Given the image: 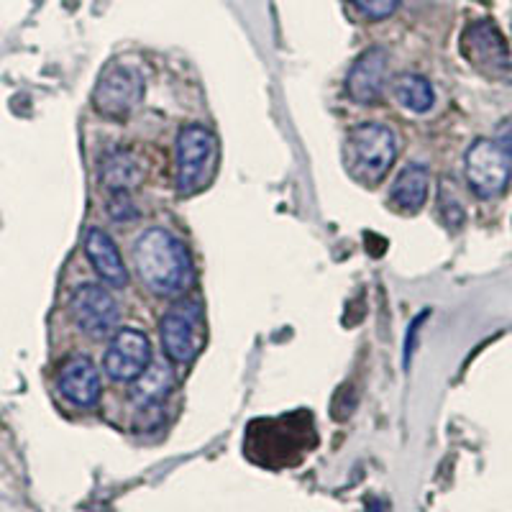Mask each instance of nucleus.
<instances>
[{
	"instance_id": "9b49d317",
	"label": "nucleus",
	"mask_w": 512,
	"mask_h": 512,
	"mask_svg": "<svg viewBox=\"0 0 512 512\" xmlns=\"http://www.w3.org/2000/svg\"><path fill=\"white\" fill-rule=\"evenodd\" d=\"M57 384L59 392L77 408H95L103 395L100 372L88 356H72L70 361H64Z\"/></svg>"
},
{
	"instance_id": "20e7f679",
	"label": "nucleus",
	"mask_w": 512,
	"mask_h": 512,
	"mask_svg": "<svg viewBox=\"0 0 512 512\" xmlns=\"http://www.w3.org/2000/svg\"><path fill=\"white\" fill-rule=\"evenodd\" d=\"M164 356L177 364H190L203 344V308L198 300H177L159 323Z\"/></svg>"
},
{
	"instance_id": "9d476101",
	"label": "nucleus",
	"mask_w": 512,
	"mask_h": 512,
	"mask_svg": "<svg viewBox=\"0 0 512 512\" xmlns=\"http://www.w3.org/2000/svg\"><path fill=\"white\" fill-rule=\"evenodd\" d=\"M387 75H390V54L382 47L367 49L351 64L349 77H346V93L361 105L377 103L387 85Z\"/></svg>"
},
{
	"instance_id": "7ed1b4c3",
	"label": "nucleus",
	"mask_w": 512,
	"mask_h": 512,
	"mask_svg": "<svg viewBox=\"0 0 512 512\" xmlns=\"http://www.w3.org/2000/svg\"><path fill=\"white\" fill-rule=\"evenodd\" d=\"M218 162V141L205 126H185L177 136V192L190 198L213 180Z\"/></svg>"
},
{
	"instance_id": "6ab92c4d",
	"label": "nucleus",
	"mask_w": 512,
	"mask_h": 512,
	"mask_svg": "<svg viewBox=\"0 0 512 512\" xmlns=\"http://www.w3.org/2000/svg\"><path fill=\"white\" fill-rule=\"evenodd\" d=\"M495 141L502 146V152L512 159V118L502 121L495 131Z\"/></svg>"
},
{
	"instance_id": "39448f33",
	"label": "nucleus",
	"mask_w": 512,
	"mask_h": 512,
	"mask_svg": "<svg viewBox=\"0 0 512 512\" xmlns=\"http://www.w3.org/2000/svg\"><path fill=\"white\" fill-rule=\"evenodd\" d=\"M144 100V75L128 64H111L98 77L93 90V108L103 118L126 121Z\"/></svg>"
},
{
	"instance_id": "f3484780",
	"label": "nucleus",
	"mask_w": 512,
	"mask_h": 512,
	"mask_svg": "<svg viewBox=\"0 0 512 512\" xmlns=\"http://www.w3.org/2000/svg\"><path fill=\"white\" fill-rule=\"evenodd\" d=\"M108 213H111V218L116 223L136 221V216H139V210H136L131 192H111V200H108Z\"/></svg>"
},
{
	"instance_id": "f03ea898",
	"label": "nucleus",
	"mask_w": 512,
	"mask_h": 512,
	"mask_svg": "<svg viewBox=\"0 0 512 512\" xmlns=\"http://www.w3.org/2000/svg\"><path fill=\"white\" fill-rule=\"evenodd\" d=\"M349 175L364 185H377L397 159V136L382 123H361L346 139Z\"/></svg>"
},
{
	"instance_id": "0eeeda50",
	"label": "nucleus",
	"mask_w": 512,
	"mask_h": 512,
	"mask_svg": "<svg viewBox=\"0 0 512 512\" xmlns=\"http://www.w3.org/2000/svg\"><path fill=\"white\" fill-rule=\"evenodd\" d=\"M70 313L82 333L93 338L111 336L118 328L121 310L113 295L100 285H80L70 297Z\"/></svg>"
},
{
	"instance_id": "f257e3e1",
	"label": "nucleus",
	"mask_w": 512,
	"mask_h": 512,
	"mask_svg": "<svg viewBox=\"0 0 512 512\" xmlns=\"http://www.w3.org/2000/svg\"><path fill=\"white\" fill-rule=\"evenodd\" d=\"M139 280L157 295H180L192 285V259L187 246L164 228H149L134 246Z\"/></svg>"
},
{
	"instance_id": "aec40b11",
	"label": "nucleus",
	"mask_w": 512,
	"mask_h": 512,
	"mask_svg": "<svg viewBox=\"0 0 512 512\" xmlns=\"http://www.w3.org/2000/svg\"><path fill=\"white\" fill-rule=\"evenodd\" d=\"M369 512H387V507H384L379 500H374V502H369Z\"/></svg>"
},
{
	"instance_id": "1a4fd4ad",
	"label": "nucleus",
	"mask_w": 512,
	"mask_h": 512,
	"mask_svg": "<svg viewBox=\"0 0 512 512\" xmlns=\"http://www.w3.org/2000/svg\"><path fill=\"white\" fill-rule=\"evenodd\" d=\"M461 54L474 64L477 70L489 72H502L510 64V49H507L505 36L500 34L492 21H477L461 36Z\"/></svg>"
},
{
	"instance_id": "4468645a",
	"label": "nucleus",
	"mask_w": 512,
	"mask_h": 512,
	"mask_svg": "<svg viewBox=\"0 0 512 512\" xmlns=\"http://www.w3.org/2000/svg\"><path fill=\"white\" fill-rule=\"evenodd\" d=\"M428 190H431V175H428V169L420 167V164H408V167L397 175L390 195L392 203H395L402 213H415V210L423 208L425 200H428Z\"/></svg>"
},
{
	"instance_id": "6e6552de",
	"label": "nucleus",
	"mask_w": 512,
	"mask_h": 512,
	"mask_svg": "<svg viewBox=\"0 0 512 512\" xmlns=\"http://www.w3.org/2000/svg\"><path fill=\"white\" fill-rule=\"evenodd\" d=\"M152 361L154 356L149 338L136 328H123L111 338V344L105 349L103 369L116 382H134L146 372Z\"/></svg>"
},
{
	"instance_id": "2eb2a0df",
	"label": "nucleus",
	"mask_w": 512,
	"mask_h": 512,
	"mask_svg": "<svg viewBox=\"0 0 512 512\" xmlns=\"http://www.w3.org/2000/svg\"><path fill=\"white\" fill-rule=\"evenodd\" d=\"M392 95L410 113H428L436 103V90H433L431 82L423 75H413V72H402L392 80Z\"/></svg>"
},
{
	"instance_id": "dca6fc26",
	"label": "nucleus",
	"mask_w": 512,
	"mask_h": 512,
	"mask_svg": "<svg viewBox=\"0 0 512 512\" xmlns=\"http://www.w3.org/2000/svg\"><path fill=\"white\" fill-rule=\"evenodd\" d=\"M100 180L111 192H131L141 185L144 172H141V164L136 162L134 154L116 152L100 167Z\"/></svg>"
},
{
	"instance_id": "ddd939ff",
	"label": "nucleus",
	"mask_w": 512,
	"mask_h": 512,
	"mask_svg": "<svg viewBox=\"0 0 512 512\" xmlns=\"http://www.w3.org/2000/svg\"><path fill=\"white\" fill-rule=\"evenodd\" d=\"M134 397L139 402L141 415L159 413L172 390V369L167 361L154 359L139 379H134Z\"/></svg>"
},
{
	"instance_id": "f8f14e48",
	"label": "nucleus",
	"mask_w": 512,
	"mask_h": 512,
	"mask_svg": "<svg viewBox=\"0 0 512 512\" xmlns=\"http://www.w3.org/2000/svg\"><path fill=\"white\" fill-rule=\"evenodd\" d=\"M85 254L90 264L98 272L100 280L108 287H126L128 285V269L123 264V256L113 239L100 228H90L85 233Z\"/></svg>"
},
{
	"instance_id": "a211bd4d",
	"label": "nucleus",
	"mask_w": 512,
	"mask_h": 512,
	"mask_svg": "<svg viewBox=\"0 0 512 512\" xmlns=\"http://www.w3.org/2000/svg\"><path fill=\"white\" fill-rule=\"evenodd\" d=\"M356 8L372 21H384V18H390L392 13L397 11L400 6V0H351Z\"/></svg>"
},
{
	"instance_id": "423d86ee",
	"label": "nucleus",
	"mask_w": 512,
	"mask_h": 512,
	"mask_svg": "<svg viewBox=\"0 0 512 512\" xmlns=\"http://www.w3.org/2000/svg\"><path fill=\"white\" fill-rule=\"evenodd\" d=\"M466 182L479 198H497L512 175V159L495 139H477L464 159Z\"/></svg>"
}]
</instances>
